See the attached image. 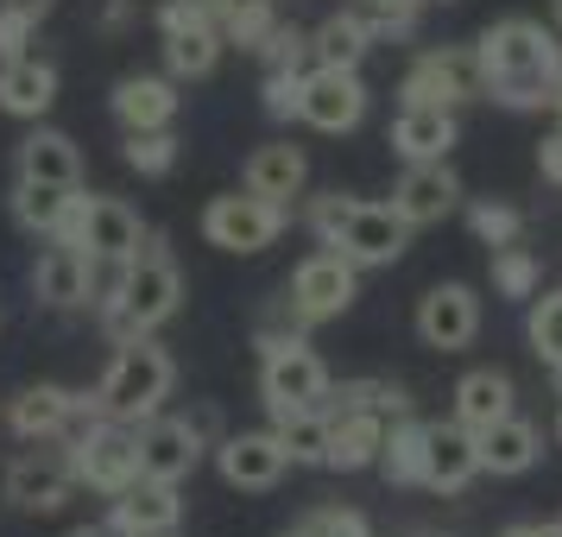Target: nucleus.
<instances>
[{
  "mask_svg": "<svg viewBox=\"0 0 562 537\" xmlns=\"http://www.w3.org/2000/svg\"><path fill=\"white\" fill-rule=\"evenodd\" d=\"M329 247L348 254L360 272L367 266H398L411 247V222L392 203H348V215H341V228H335Z\"/></svg>",
  "mask_w": 562,
  "mask_h": 537,
  "instance_id": "11",
  "label": "nucleus"
},
{
  "mask_svg": "<svg viewBox=\"0 0 562 537\" xmlns=\"http://www.w3.org/2000/svg\"><path fill=\"white\" fill-rule=\"evenodd\" d=\"M355 13H360V26H367L373 45H385V38H411V26H417V13H411V7H392V0H360Z\"/></svg>",
  "mask_w": 562,
  "mask_h": 537,
  "instance_id": "40",
  "label": "nucleus"
},
{
  "mask_svg": "<svg viewBox=\"0 0 562 537\" xmlns=\"http://www.w3.org/2000/svg\"><path fill=\"white\" fill-rule=\"evenodd\" d=\"M525 335H531V355L562 373V291H543L531 298V316H525Z\"/></svg>",
  "mask_w": 562,
  "mask_h": 537,
  "instance_id": "35",
  "label": "nucleus"
},
{
  "mask_svg": "<svg viewBox=\"0 0 562 537\" xmlns=\"http://www.w3.org/2000/svg\"><path fill=\"white\" fill-rule=\"evenodd\" d=\"M108 108H114V121L127 133H153V127H171L178 121V77H121L114 82V96H108Z\"/></svg>",
  "mask_w": 562,
  "mask_h": 537,
  "instance_id": "20",
  "label": "nucleus"
},
{
  "mask_svg": "<svg viewBox=\"0 0 562 537\" xmlns=\"http://www.w3.org/2000/svg\"><path fill=\"white\" fill-rule=\"evenodd\" d=\"M215 20H222V38H228V45L259 52L266 32L279 26V7H272V0H228V7H215Z\"/></svg>",
  "mask_w": 562,
  "mask_h": 537,
  "instance_id": "34",
  "label": "nucleus"
},
{
  "mask_svg": "<svg viewBox=\"0 0 562 537\" xmlns=\"http://www.w3.org/2000/svg\"><path fill=\"white\" fill-rule=\"evenodd\" d=\"M392 7H411V13H417V7H424V0H392Z\"/></svg>",
  "mask_w": 562,
  "mask_h": 537,
  "instance_id": "51",
  "label": "nucleus"
},
{
  "mask_svg": "<svg viewBox=\"0 0 562 537\" xmlns=\"http://www.w3.org/2000/svg\"><path fill=\"white\" fill-rule=\"evenodd\" d=\"M70 493H77V468H70V443L64 436L7 461V500L20 512H57Z\"/></svg>",
  "mask_w": 562,
  "mask_h": 537,
  "instance_id": "9",
  "label": "nucleus"
},
{
  "mask_svg": "<svg viewBox=\"0 0 562 537\" xmlns=\"http://www.w3.org/2000/svg\"><path fill=\"white\" fill-rule=\"evenodd\" d=\"M127 165L139 178H171V165H178V133L171 127H153V133H127Z\"/></svg>",
  "mask_w": 562,
  "mask_h": 537,
  "instance_id": "37",
  "label": "nucleus"
},
{
  "mask_svg": "<svg viewBox=\"0 0 562 537\" xmlns=\"http://www.w3.org/2000/svg\"><path fill=\"white\" fill-rule=\"evenodd\" d=\"M0 7H13V13H32V20H45L57 0H0Z\"/></svg>",
  "mask_w": 562,
  "mask_h": 537,
  "instance_id": "47",
  "label": "nucleus"
},
{
  "mask_svg": "<svg viewBox=\"0 0 562 537\" xmlns=\"http://www.w3.org/2000/svg\"><path fill=\"white\" fill-rule=\"evenodd\" d=\"M468 228H474V240H486V247H512L518 234H525V215L512 203H468Z\"/></svg>",
  "mask_w": 562,
  "mask_h": 537,
  "instance_id": "38",
  "label": "nucleus"
},
{
  "mask_svg": "<svg viewBox=\"0 0 562 537\" xmlns=\"http://www.w3.org/2000/svg\"><path fill=\"white\" fill-rule=\"evenodd\" d=\"M64 240H77L95 266H121V259L139 254L146 228H139V215H133L121 197H82L77 222H70V234H64Z\"/></svg>",
  "mask_w": 562,
  "mask_h": 537,
  "instance_id": "12",
  "label": "nucleus"
},
{
  "mask_svg": "<svg viewBox=\"0 0 562 537\" xmlns=\"http://www.w3.org/2000/svg\"><path fill=\"white\" fill-rule=\"evenodd\" d=\"M178 518H183L178 481H146L139 474L127 493L108 500V532L114 537H165V532H178Z\"/></svg>",
  "mask_w": 562,
  "mask_h": 537,
  "instance_id": "16",
  "label": "nucleus"
},
{
  "mask_svg": "<svg viewBox=\"0 0 562 537\" xmlns=\"http://www.w3.org/2000/svg\"><path fill=\"white\" fill-rule=\"evenodd\" d=\"M203 461V424L190 417H146L139 424V474L146 481H183Z\"/></svg>",
  "mask_w": 562,
  "mask_h": 537,
  "instance_id": "15",
  "label": "nucleus"
},
{
  "mask_svg": "<svg viewBox=\"0 0 562 537\" xmlns=\"http://www.w3.org/2000/svg\"><path fill=\"white\" fill-rule=\"evenodd\" d=\"M537 171H543V178H550V183H562V127L550 133L543 146H537Z\"/></svg>",
  "mask_w": 562,
  "mask_h": 537,
  "instance_id": "44",
  "label": "nucleus"
},
{
  "mask_svg": "<svg viewBox=\"0 0 562 537\" xmlns=\"http://www.w3.org/2000/svg\"><path fill=\"white\" fill-rule=\"evenodd\" d=\"M456 203H461V178L449 171V158L405 165V178H398V190H392V209L405 215L411 228H436Z\"/></svg>",
  "mask_w": 562,
  "mask_h": 537,
  "instance_id": "19",
  "label": "nucleus"
},
{
  "mask_svg": "<svg viewBox=\"0 0 562 537\" xmlns=\"http://www.w3.org/2000/svg\"><path fill=\"white\" fill-rule=\"evenodd\" d=\"M215 468H222V481L240 486V493H266V486L284 481L291 449L279 443V430H234V436H222Z\"/></svg>",
  "mask_w": 562,
  "mask_h": 537,
  "instance_id": "14",
  "label": "nucleus"
},
{
  "mask_svg": "<svg viewBox=\"0 0 562 537\" xmlns=\"http://www.w3.org/2000/svg\"><path fill=\"white\" fill-rule=\"evenodd\" d=\"M77 203H82V190H64V183H32V178L13 183V222L32 240H64L70 222H77Z\"/></svg>",
  "mask_w": 562,
  "mask_h": 537,
  "instance_id": "23",
  "label": "nucleus"
},
{
  "mask_svg": "<svg viewBox=\"0 0 562 537\" xmlns=\"http://www.w3.org/2000/svg\"><path fill=\"white\" fill-rule=\"evenodd\" d=\"M430 424H417V417H398L392 430H385V449H380V474L392 486H424L430 481Z\"/></svg>",
  "mask_w": 562,
  "mask_h": 537,
  "instance_id": "31",
  "label": "nucleus"
},
{
  "mask_svg": "<svg viewBox=\"0 0 562 537\" xmlns=\"http://www.w3.org/2000/svg\"><path fill=\"white\" fill-rule=\"evenodd\" d=\"M430 493H461V486L481 474V436L468 430L461 417H449V424H430Z\"/></svg>",
  "mask_w": 562,
  "mask_h": 537,
  "instance_id": "24",
  "label": "nucleus"
},
{
  "mask_svg": "<svg viewBox=\"0 0 562 537\" xmlns=\"http://www.w3.org/2000/svg\"><path fill=\"white\" fill-rule=\"evenodd\" d=\"M385 430H392V417H380V411H348V417H329V461H323V468H335V474L380 468Z\"/></svg>",
  "mask_w": 562,
  "mask_h": 537,
  "instance_id": "26",
  "label": "nucleus"
},
{
  "mask_svg": "<svg viewBox=\"0 0 562 537\" xmlns=\"http://www.w3.org/2000/svg\"><path fill=\"white\" fill-rule=\"evenodd\" d=\"M209 7H228V0H209Z\"/></svg>",
  "mask_w": 562,
  "mask_h": 537,
  "instance_id": "54",
  "label": "nucleus"
},
{
  "mask_svg": "<svg viewBox=\"0 0 562 537\" xmlns=\"http://www.w3.org/2000/svg\"><path fill=\"white\" fill-rule=\"evenodd\" d=\"M70 443V468H77V486L89 493H127L139 481V430L133 424H114V417H89V424H70L64 430Z\"/></svg>",
  "mask_w": 562,
  "mask_h": 537,
  "instance_id": "4",
  "label": "nucleus"
},
{
  "mask_svg": "<svg viewBox=\"0 0 562 537\" xmlns=\"http://www.w3.org/2000/svg\"><path fill=\"white\" fill-rule=\"evenodd\" d=\"M550 13H557V32H562V0H557V7H550Z\"/></svg>",
  "mask_w": 562,
  "mask_h": 537,
  "instance_id": "52",
  "label": "nucleus"
},
{
  "mask_svg": "<svg viewBox=\"0 0 562 537\" xmlns=\"http://www.w3.org/2000/svg\"><path fill=\"white\" fill-rule=\"evenodd\" d=\"M70 537H114V532H108V525H77Z\"/></svg>",
  "mask_w": 562,
  "mask_h": 537,
  "instance_id": "48",
  "label": "nucleus"
},
{
  "mask_svg": "<svg viewBox=\"0 0 562 537\" xmlns=\"http://www.w3.org/2000/svg\"><path fill=\"white\" fill-rule=\"evenodd\" d=\"M0 108L13 121H45L57 108V64H45L38 52L0 64Z\"/></svg>",
  "mask_w": 562,
  "mask_h": 537,
  "instance_id": "25",
  "label": "nucleus"
},
{
  "mask_svg": "<svg viewBox=\"0 0 562 537\" xmlns=\"http://www.w3.org/2000/svg\"><path fill=\"white\" fill-rule=\"evenodd\" d=\"M133 26V0H108L102 7V32H127Z\"/></svg>",
  "mask_w": 562,
  "mask_h": 537,
  "instance_id": "45",
  "label": "nucleus"
},
{
  "mask_svg": "<svg viewBox=\"0 0 562 537\" xmlns=\"http://www.w3.org/2000/svg\"><path fill=\"white\" fill-rule=\"evenodd\" d=\"M259 57H266V70H304V64H310V32L291 26V20H279V26L266 32Z\"/></svg>",
  "mask_w": 562,
  "mask_h": 537,
  "instance_id": "39",
  "label": "nucleus"
},
{
  "mask_svg": "<svg viewBox=\"0 0 562 537\" xmlns=\"http://www.w3.org/2000/svg\"><path fill=\"white\" fill-rule=\"evenodd\" d=\"M95 259L82 254L77 240H52L45 254H38V266H32V291H38V304L52 310H82L95 304Z\"/></svg>",
  "mask_w": 562,
  "mask_h": 537,
  "instance_id": "17",
  "label": "nucleus"
},
{
  "mask_svg": "<svg viewBox=\"0 0 562 537\" xmlns=\"http://www.w3.org/2000/svg\"><path fill=\"white\" fill-rule=\"evenodd\" d=\"M557 443H562V411H557Z\"/></svg>",
  "mask_w": 562,
  "mask_h": 537,
  "instance_id": "53",
  "label": "nucleus"
},
{
  "mask_svg": "<svg viewBox=\"0 0 562 537\" xmlns=\"http://www.w3.org/2000/svg\"><path fill=\"white\" fill-rule=\"evenodd\" d=\"M266 114L272 121H297V108H304V70H266Z\"/></svg>",
  "mask_w": 562,
  "mask_h": 537,
  "instance_id": "41",
  "label": "nucleus"
},
{
  "mask_svg": "<svg viewBox=\"0 0 562 537\" xmlns=\"http://www.w3.org/2000/svg\"><path fill=\"white\" fill-rule=\"evenodd\" d=\"M158 38H165V77L178 82H203L228 52L222 20H215L209 0H165L158 7Z\"/></svg>",
  "mask_w": 562,
  "mask_h": 537,
  "instance_id": "5",
  "label": "nucleus"
},
{
  "mask_svg": "<svg viewBox=\"0 0 562 537\" xmlns=\"http://www.w3.org/2000/svg\"><path fill=\"white\" fill-rule=\"evenodd\" d=\"M550 108H557V114H562V77H557V96H550Z\"/></svg>",
  "mask_w": 562,
  "mask_h": 537,
  "instance_id": "50",
  "label": "nucleus"
},
{
  "mask_svg": "<svg viewBox=\"0 0 562 537\" xmlns=\"http://www.w3.org/2000/svg\"><path fill=\"white\" fill-rule=\"evenodd\" d=\"M165 537H178V532H165Z\"/></svg>",
  "mask_w": 562,
  "mask_h": 537,
  "instance_id": "55",
  "label": "nucleus"
},
{
  "mask_svg": "<svg viewBox=\"0 0 562 537\" xmlns=\"http://www.w3.org/2000/svg\"><path fill=\"white\" fill-rule=\"evenodd\" d=\"M20 178L32 183H64V190H82V158H77V139L57 127H32L20 139Z\"/></svg>",
  "mask_w": 562,
  "mask_h": 537,
  "instance_id": "28",
  "label": "nucleus"
},
{
  "mask_svg": "<svg viewBox=\"0 0 562 537\" xmlns=\"http://www.w3.org/2000/svg\"><path fill=\"white\" fill-rule=\"evenodd\" d=\"M512 399H518V392H512V373H499V367H474V373H461V385H456V417L481 436L486 424L512 417Z\"/></svg>",
  "mask_w": 562,
  "mask_h": 537,
  "instance_id": "30",
  "label": "nucleus"
},
{
  "mask_svg": "<svg viewBox=\"0 0 562 537\" xmlns=\"http://www.w3.org/2000/svg\"><path fill=\"white\" fill-rule=\"evenodd\" d=\"M481 96H486L481 57H474V52H456V45L424 52V57L405 70V82H398V102H430V108H461V102H481Z\"/></svg>",
  "mask_w": 562,
  "mask_h": 537,
  "instance_id": "10",
  "label": "nucleus"
},
{
  "mask_svg": "<svg viewBox=\"0 0 562 537\" xmlns=\"http://www.w3.org/2000/svg\"><path fill=\"white\" fill-rule=\"evenodd\" d=\"M297 121L316 133H355L367 121V82L360 70H335V64H310L304 70V108Z\"/></svg>",
  "mask_w": 562,
  "mask_h": 537,
  "instance_id": "13",
  "label": "nucleus"
},
{
  "mask_svg": "<svg viewBox=\"0 0 562 537\" xmlns=\"http://www.w3.org/2000/svg\"><path fill=\"white\" fill-rule=\"evenodd\" d=\"M178 304H183V272H178V259L165 254L158 234H146L133 259L95 272V316H102V329L114 335V348L165 329V323L178 316Z\"/></svg>",
  "mask_w": 562,
  "mask_h": 537,
  "instance_id": "1",
  "label": "nucleus"
},
{
  "mask_svg": "<svg viewBox=\"0 0 562 537\" xmlns=\"http://www.w3.org/2000/svg\"><path fill=\"white\" fill-rule=\"evenodd\" d=\"M272 430L291 449V468H323L329 461V417L323 411H284V417H272Z\"/></svg>",
  "mask_w": 562,
  "mask_h": 537,
  "instance_id": "33",
  "label": "nucleus"
},
{
  "mask_svg": "<svg viewBox=\"0 0 562 537\" xmlns=\"http://www.w3.org/2000/svg\"><path fill=\"white\" fill-rule=\"evenodd\" d=\"M310 525H316V537H373L367 512H355V506H323V512H310Z\"/></svg>",
  "mask_w": 562,
  "mask_h": 537,
  "instance_id": "43",
  "label": "nucleus"
},
{
  "mask_svg": "<svg viewBox=\"0 0 562 537\" xmlns=\"http://www.w3.org/2000/svg\"><path fill=\"white\" fill-rule=\"evenodd\" d=\"M537 284H543V266H537L531 247H493V291L499 298H537Z\"/></svg>",
  "mask_w": 562,
  "mask_h": 537,
  "instance_id": "36",
  "label": "nucleus"
},
{
  "mask_svg": "<svg viewBox=\"0 0 562 537\" xmlns=\"http://www.w3.org/2000/svg\"><path fill=\"white\" fill-rule=\"evenodd\" d=\"M32 38H38V20H32V13H13V7H0V64L32 57Z\"/></svg>",
  "mask_w": 562,
  "mask_h": 537,
  "instance_id": "42",
  "label": "nucleus"
},
{
  "mask_svg": "<svg viewBox=\"0 0 562 537\" xmlns=\"http://www.w3.org/2000/svg\"><path fill=\"white\" fill-rule=\"evenodd\" d=\"M279 537H316V525L304 518V525H291V532H279Z\"/></svg>",
  "mask_w": 562,
  "mask_h": 537,
  "instance_id": "49",
  "label": "nucleus"
},
{
  "mask_svg": "<svg viewBox=\"0 0 562 537\" xmlns=\"http://www.w3.org/2000/svg\"><path fill=\"white\" fill-rule=\"evenodd\" d=\"M310 183V158L291 146V139H272V146H259L247 165H240V190H254V197H266V203H297Z\"/></svg>",
  "mask_w": 562,
  "mask_h": 537,
  "instance_id": "21",
  "label": "nucleus"
},
{
  "mask_svg": "<svg viewBox=\"0 0 562 537\" xmlns=\"http://www.w3.org/2000/svg\"><path fill=\"white\" fill-rule=\"evenodd\" d=\"M171 385H178V360L165 355L153 335H139V342H121V348H114L102 385H95V405H102V417H114V424H133V430H139L146 417H158V411H165Z\"/></svg>",
  "mask_w": 562,
  "mask_h": 537,
  "instance_id": "3",
  "label": "nucleus"
},
{
  "mask_svg": "<svg viewBox=\"0 0 562 537\" xmlns=\"http://www.w3.org/2000/svg\"><path fill=\"white\" fill-rule=\"evenodd\" d=\"M481 82H486V102L499 108H543L557 96L562 77V45L557 32H543L537 20H499V26L481 32Z\"/></svg>",
  "mask_w": 562,
  "mask_h": 537,
  "instance_id": "2",
  "label": "nucleus"
},
{
  "mask_svg": "<svg viewBox=\"0 0 562 537\" xmlns=\"http://www.w3.org/2000/svg\"><path fill=\"white\" fill-rule=\"evenodd\" d=\"M456 108H430V102H405L398 121H392V153L405 165H424V158H449L456 146Z\"/></svg>",
  "mask_w": 562,
  "mask_h": 537,
  "instance_id": "22",
  "label": "nucleus"
},
{
  "mask_svg": "<svg viewBox=\"0 0 562 537\" xmlns=\"http://www.w3.org/2000/svg\"><path fill=\"white\" fill-rule=\"evenodd\" d=\"M7 424L20 443H52L77 424V392H64V385H26L13 411H7Z\"/></svg>",
  "mask_w": 562,
  "mask_h": 537,
  "instance_id": "27",
  "label": "nucleus"
},
{
  "mask_svg": "<svg viewBox=\"0 0 562 537\" xmlns=\"http://www.w3.org/2000/svg\"><path fill=\"white\" fill-rule=\"evenodd\" d=\"M355 298H360V266L348 254H335V247H316L310 259H297V272L284 284V310H291L304 329L335 323Z\"/></svg>",
  "mask_w": 562,
  "mask_h": 537,
  "instance_id": "6",
  "label": "nucleus"
},
{
  "mask_svg": "<svg viewBox=\"0 0 562 537\" xmlns=\"http://www.w3.org/2000/svg\"><path fill=\"white\" fill-rule=\"evenodd\" d=\"M499 537H562V518L557 525H543V518H531V525H506Z\"/></svg>",
  "mask_w": 562,
  "mask_h": 537,
  "instance_id": "46",
  "label": "nucleus"
},
{
  "mask_svg": "<svg viewBox=\"0 0 562 537\" xmlns=\"http://www.w3.org/2000/svg\"><path fill=\"white\" fill-rule=\"evenodd\" d=\"M284 222H291L284 203H266L254 190H240V197H215L203 209V240L222 247V254H266L284 234Z\"/></svg>",
  "mask_w": 562,
  "mask_h": 537,
  "instance_id": "8",
  "label": "nucleus"
},
{
  "mask_svg": "<svg viewBox=\"0 0 562 537\" xmlns=\"http://www.w3.org/2000/svg\"><path fill=\"white\" fill-rule=\"evenodd\" d=\"M373 52V38H367V26H360L355 7H341V13H329L323 26L310 32V64H335V70H360V57Z\"/></svg>",
  "mask_w": 562,
  "mask_h": 537,
  "instance_id": "32",
  "label": "nucleus"
},
{
  "mask_svg": "<svg viewBox=\"0 0 562 537\" xmlns=\"http://www.w3.org/2000/svg\"><path fill=\"white\" fill-rule=\"evenodd\" d=\"M417 335H424V348H442V355L468 348V342L481 335V298L456 279L424 291V304H417Z\"/></svg>",
  "mask_w": 562,
  "mask_h": 537,
  "instance_id": "18",
  "label": "nucleus"
},
{
  "mask_svg": "<svg viewBox=\"0 0 562 537\" xmlns=\"http://www.w3.org/2000/svg\"><path fill=\"white\" fill-rule=\"evenodd\" d=\"M537 456H543V436L518 411L481 430V474H525V468H537Z\"/></svg>",
  "mask_w": 562,
  "mask_h": 537,
  "instance_id": "29",
  "label": "nucleus"
},
{
  "mask_svg": "<svg viewBox=\"0 0 562 537\" xmlns=\"http://www.w3.org/2000/svg\"><path fill=\"white\" fill-rule=\"evenodd\" d=\"M323 392H329V367H323V355L310 348L304 335L272 348V355H259V399H266L272 417H284V411H316Z\"/></svg>",
  "mask_w": 562,
  "mask_h": 537,
  "instance_id": "7",
  "label": "nucleus"
}]
</instances>
